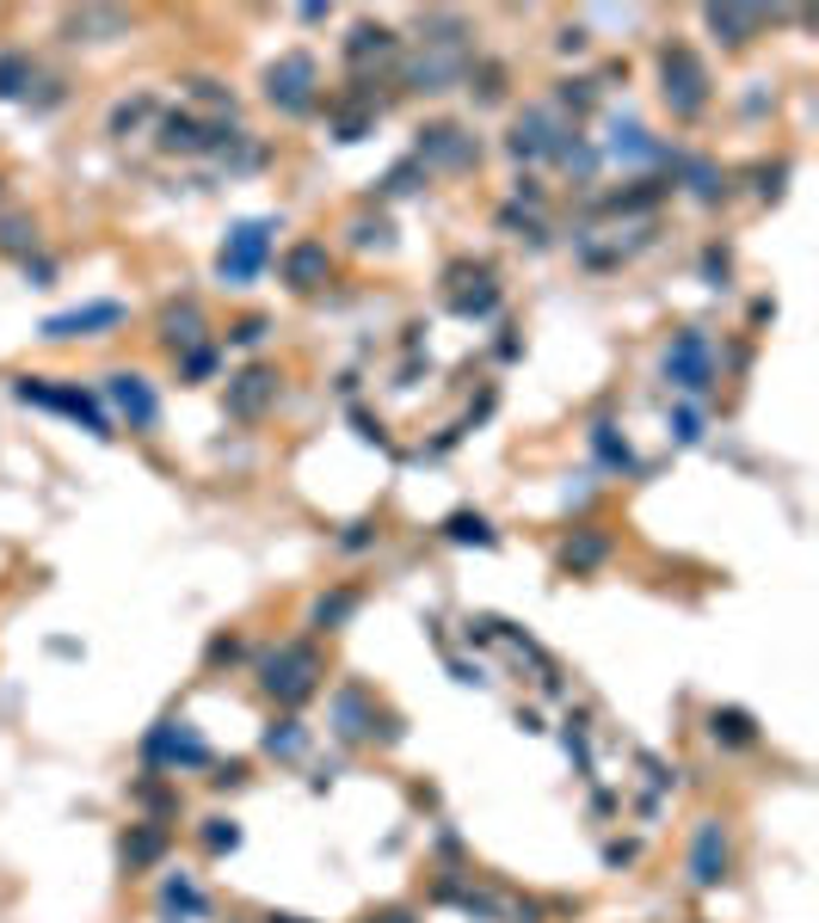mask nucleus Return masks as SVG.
<instances>
[{"label":"nucleus","mask_w":819,"mask_h":923,"mask_svg":"<svg viewBox=\"0 0 819 923\" xmlns=\"http://www.w3.org/2000/svg\"><path fill=\"white\" fill-rule=\"evenodd\" d=\"M266 234L271 228L266 222H247L241 228V234H234V253H222V278H253V271H259V259H266Z\"/></svg>","instance_id":"obj_1"},{"label":"nucleus","mask_w":819,"mask_h":923,"mask_svg":"<svg viewBox=\"0 0 819 923\" xmlns=\"http://www.w3.org/2000/svg\"><path fill=\"white\" fill-rule=\"evenodd\" d=\"M117 321V308H93V315H62V321H50V333L56 339H75L80 326H112Z\"/></svg>","instance_id":"obj_2"}]
</instances>
